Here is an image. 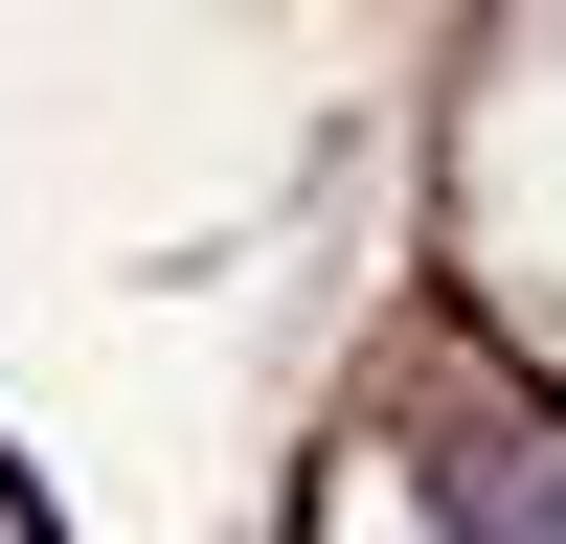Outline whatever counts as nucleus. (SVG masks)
Listing matches in <instances>:
<instances>
[{"label": "nucleus", "mask_w": 566, "mask_h": 544, "mask_svg": "<svg viewBox=\"0 0 566 544\" xmlns=\"http://www.w3.org/2000/svg\"><path fill=\"white\" fill-rule=\"evenodd\" d=\"M408 499H431L453 544H566V408L431 386V408H408Z\"/></svg>", "instance_id": "obj_1"}]
</instances>
